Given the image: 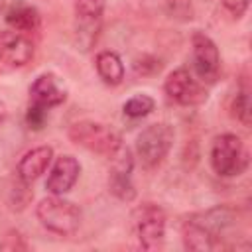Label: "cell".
Returning a JSON list of instances; mask_svg holds the SVG:
<instances>
[{
    "label": "cell",
    "mask_w": 252,
    "mask_h": 252,
    "mask_svg": "<svg viewBox=\"0 0 252 252\" xmlns=\"http://www.w3.org/2000/svg\"><path fill=\"white\" fill-rule=\"evenodd\" d=\"M234 215L226 207H215L191 217L183 224V244L189 250H215L234 226Z\"/></svg>",
    "instance_id": "1"
},
{
    "label": "cell",
    "mask_w": 252,
    "mask_h": 252,
    "mask_svg": "<svg viewBox=\"0 0 252 252\" xmlns=\"http://www.w3.org/2000/svg\"><path fill=\"white\" fill-rule=\"evenodd\" d=\"M67 136L73 144H77V146H81L93 154L106 156V158H112L124 146L120 134L112 126L102 124V122H94V120L73 122L67 130Z\"/></svg>",
    "instance_id": "2"
},
{
    "label": "cell",
    "mask_w": 252,
    "mask_h": 252,
    "mask_svg": "<svg viewBox=\"0 0 252 252\" xmlns=\"http://www.w3.org/2000/svg\"><path fill=\"white\" fill-rule=\"evenodd\" d=\"M35 217L43 228L59 236L75 234L81 224V209L73 201L63 199L61 195L41 199L35 207Z\"/></svg>",
    "instance_id": "3"
},
{
    "label": "cell",
    "mask_w": 252,
    "mask_h": 252,
    "mask_svg": "<svg viewBox=\"0 0 252 252\" xmlns=\"http://www.w3.org/2000/svg\"><path fill=\"white\" fill-rule=\"evenodd\" d=\"M250 154L236 134H220L211 146V167L220 177H238L248 169Z\"/></svg>",
    "instance_id": "4"
},
{
    "label": "cell",
    "mask_w": 252,
    "mask_h": 252,
    "mask_svg": "<svg viewBox=\"0 0 252 252\" xmlns=\"http://www.w3.org/2000/svg\"><path fill=\"white\" fill-rule=\"evenodd\" d=\"M173 138H175L173 128L165 122H156L146 126L136 138V156L140 163L146 169L158 167L167 158L173 146Z\"/></svg>",
    "instance_id": "5"
},
{
    "label": "cell",
    "mask_w": 252,
    "mask_h": 252,
    "mask_svg": "<svg viewBox=\"0 0 252 252\" xmlns=\"http://www.w3.org/2000/svg\"><path fill=\"white\" fill-rule=\"evenodd\" d=\"M132 228L142 248H159L165 236V213L154 203H144L132 211Z\"/></svg>",
    "instance_id": "6"
},
{
    "label": "cell",
    "mask_w": 252,
    "mask_h": 252,
    "mask_svg": "<svg viewBox=\"0 0 252 252\" xmlns=\"http://www.w3.org/2000/svg\"><path fill=\"white\" fill-rule=\"evenodd\" d=\"M163 91L167 98L183 106H195L207 100V89L185 67H179L167 75L163 83Z\"/></svg>",
    "instance_id": "7"
},
{
    "label": "cell",
    "mask_w": 252,
    "mask_h": 252,
    "mask_svg": "<svg viewBox=\"0 0 252 252\" xmlns=\"http://www.w3.org/2000/svg\"><path fill=\"white\" fill-rule=\"evenodd\" d=\"M193 45V71L201 83H215L220 75V53L217 43L203 32H195Z\"/></svg>",
    "instance_id": "8"
},
{
    "label": "cell",
    "mask_w": 252,
    "mask_h": 252,
    "mask_svg": "<svg viewBox=\"0 0 252 252\" xmlns=\"http://www.w3.org/2000/svg\"><path fill=\"white\" fill-rule=\"evenodd\" d=\"M110 159H112L110 175H108L110 193L116 195L120 201H132L136 197V189L132 183V167H134L132 152L126 146H122Z\"/></svg>",
    "instance_id": "9"
},
{
    "label": "cell",
    "mask_w": 252,
    "mask_h": 252,
    "mask_svg": "<svg viewBox=\"0 0 252 252\" xmlns=\"http://www.w3.org/2000/svg\"><path fill=\"white\" fill-rule=\"evenodd\" d=\"M104 6H106V0H75L77 35L83 49H89L96 39Z\"/></svg>",
    "instance_id": "10"
},
{
    "label": "cell",
    "mask_w": 252,
    "mask_h": 252,
    "mask_svg": "<svg viewBox=\"0 0 252 252\" xmlns=\"http://www.w3.org/2000/svg\"><path fill=\"white\" fill-rule=\"evenodd\" d=\"M67 98V89L61 83V79L53 73H41L33 79L30 85V100L32 104L43 106V108H53L63 104Z\"/></svg>",
    "instance_id": "11"
},
{
    "label": "cell",
    "mask_w": 252,
    "mask_h": 252,
    "mask_svg": "<svg viewBox=\"0 0 252 252\" xmlns=\"http://www.w3.org/2000/svg\"><path fill=\"white\" fill-rule=\"evenodd\" d=\"M79 173H81L79 159L69 156V154H63L53 161V165L49 169V175L45 179V189L51 195H65L77 183Z\"/></svg>",
    "instance_id": "12"
},
{
    "label": "cell",
    "mask_w": 252,
    "mask_h": 252,
    "mask_svg": "<svg viewBox=\"0 0 252 252\" xmlns=\"http://www.w3.org/2000/svg\"><path fill=\"white\" fill-rule=\"evenodd\" d=\"M33 57V43L28 33L10 30L0 35V59L12 67L26 65Z\"/></svg>",
    "instance_id": "13"
},
{
    "label": "cell",
    "mask_w": 252,
    "mask_h": 252,
    "mask_svg": "<svg viewBox=\"0 0 252 252\" xmlns=\"http://www.w3.org/2000/svg\"><path fill=\"white\" fill-rule=\"evenodd\" d=\"M53 159V148L51 146H37L32 148L30 152H26L22 156V159L18 161V177L24 183H32L35 181L41 173H45V169L49 167Z\"/></svg>",
    "instance_id": "14"
},
{
    "label": "cell",
    "mask_w": 252,
    "mask_h": 252,
    "mask_svg": "<svg viewBox=\"0 0 252 252\" xmlns=\"http://www.w3.org/2000/svg\"><path fill=\"white\" fill-rule=\"evenodd\" d=\"M6 22L12 30L22 32V33H32L39 28V12L35 10V6L28 4L26 0H14L8 8H6Z\"/></svg>",
    "instance_id": "15"
},
{
    "label": "cell",
    "mask_w": 252,
    "mask_h": 252,
    "mask_svg": "<svg viewBox=\"0 0 252 252\" xmlns=\"http://www.w3.org/2000/svg\"><path fill=\"white\" fill-rule=\"evenodd\" d=\"M94 67H96L98 77L110 87L120 85L124 79V63L114 51H100L96 55Z\"/></svg>",
    "instance_id": "16"
},
{
    "label": "cell",
    "mask_w": 252,
    "mask_h": 252,
    "mask_svg": "<svg viewBox=\"0 0 252 252\" xmlns=\"http://www.w3.org/2000/svg\"><path fill=\"white\" fill-rule=\"evenodd\" d=\"M230 110H232V116L242 124V126H250L252 122V104H250V94H248V89H240L234 98H232V104H230Z\"/></svg>",
    "instance_id": "17"
},
{
    "label": "cell",
    "mask_w": 252,
    "mask_h": 252,
    "mask_svg": "<svg viewBox=\"0 0 252 252\" xmlns=\"http://www.w3.org/2000/svg\"><path fill=\"white\" fill-rule=\"evenodd\" d=\"M156 106V100L148 94H134L132 98H128L122 106L124 114L130 116V118H144L148 116Z\"/></svg>",
    "instance_id": "18"
},
{
    "label": "cell",
    "mask_w": 252,
    "mask_h": 252,
    "mask_svg": "<svg viewBox=\"0 0 252 252\" xmlns=\"http://www.w3.org/2000/svg\"><path fill=\"white\" fill-rule=\"evenodd\" d=\"M45 120H47V108L37 106V104H30V108L26 112V124L33 130H39V128H43Z\"/></svg>",
    "instance_id": "19"
},
{
    "label": "cell",
    "mask_w": 252,
    "mask_h": 252,
    "mask_svg": "<svg viewBox=\"0 0 252 252\" xmlns=\"http://www.w3.org/2000/svg\"><path fill=\"white\" fill-rule=\"evenodd\" d=\"M169 14H171V18H177L181 22L191 20L193 18L191 0H169Z\"/></svg>",
    "instance_id": "20"
},
{
    "label": "cell",
    "mask_w": 252,
    "mask_h": 252,
    "mask_svg": "<svg viewBox=\"0 0 252 252\" xmlns=\"http://www.w3.org/2000/svg\"><path fill=\"white\" fill-rule=\"evenodd\" d=\"M222 2V6L234 16V18H240L246 10H248V6H250V0H220Z\"/></svg>",
    "instance_id": "21"
},
{
    "label": "cell",
    "mask_w": 252,
    "mask_h": 252,
    "mask_svg": "<svg viewBox=\"0 0 252 252\" xmlns=\"http://www.w3.org/2000/svg\"><path fill=\"white\" fill-rule=\"evenodd\" d=\"M6 116H8V106L0 100V122H4V120H6Z\"/></svg>",
    "instance_id": "22"
}]
</instances>
